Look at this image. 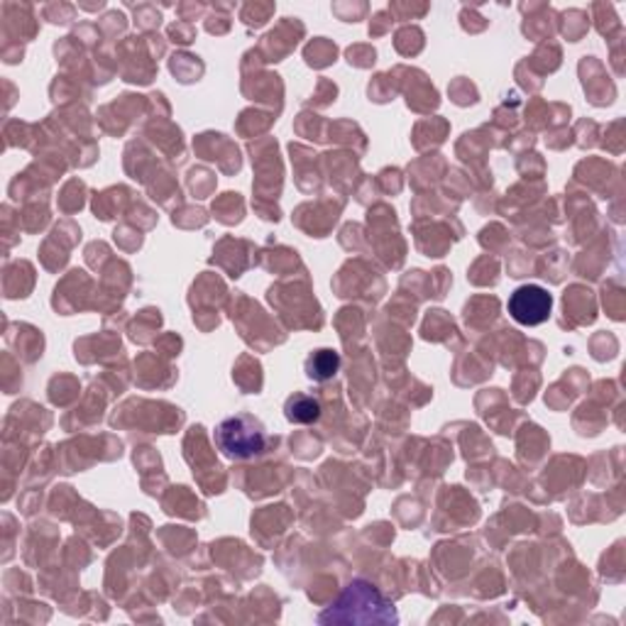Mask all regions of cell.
<instances>
[{
    "mask_svg": "<svg viewBox=\"0 0 626 626\" xmlns=\"http://www.w3.org/2000/svg\"><path fill=\"white\" fill-rule=\"evenodd\" d=\"M397 624L395 604L365 580H353L331 610L321 614V624Z\"/></svg>",
    "mask_w": 626,
    "mask_h": 626,
    "instance_id": "obj_1",
    "label": "cell"
},
{
    "mask_svg": "<svg viewBox=\"0 0 626 626\" xmlns=\"http://www.w3.org/2000/svg\"><path fill=\"white\" fill-rule=\"evenodd\" d=\"M216 445L218 451L226 455L228 460H250L258 458L268 451V431L262 423L248 417V413H238V417L223 419L216 426Z\"/></svg>",
    "mask_w": 626,
    "mask_h": 626,
    "instance_id": "obj_2",
    "label": "cell"
},
{
    "mask_svg": "<svg viewBox=\"0 0 626 626\" xmlns=\"http://www.w3.org/2000/svg\"><path fill=\"white\" fill-rule=\"evenodd\" d=\"M550 309H554V296L548 289L538 284H524L509 296L507 311L522 326H540L550 318Z\"/></svg>",
    "mask_w": 626,
    "mask_h": 626,
    "instance_id": "obj_3",
    "label": "cell"
},
{
    "mask_svg": "<svg viewBox=\"0 0 626 626\" xmlns=\"http://www.w3.org/2000/svg\"><path fill=\"white\" fill-rule=\"evenodd\" d=\"M341 369V355L335 350H316V353L306 360V375L314 382H328L338 375Z\"/></svg>",
    "mask_w": 626,
    "mask_h": 626,
    "instance_id": "obj_4",
    "label": "cell"
},
{
    "mask_svg": "<svg viewBox=\"0 0 626 626\" xmlns=\"http://www.w3.org/2000/svg\"><path fill=\"white\" fill-rule=\"evenodd\" d=\"M284 417L292 423H316L321 419V401L309 397V395H294L286 399L284 405Z\"/></svg>",
    "mask_w": 626,
    "mask_h": 626,
    "instance_id": "obj_5",
    "label": "cell"
}]
</instances>
